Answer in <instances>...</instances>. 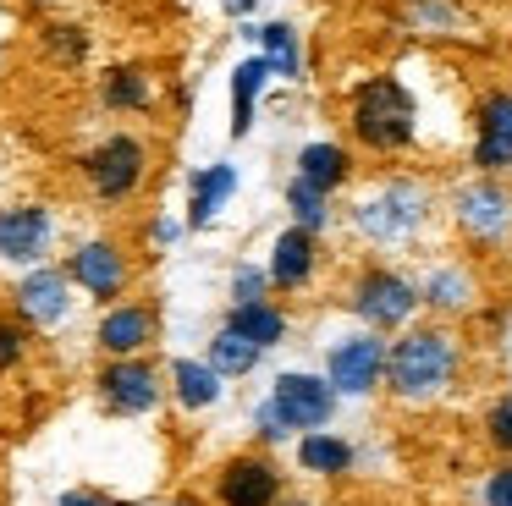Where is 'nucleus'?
Returning <instances> with one entry per match:
<instances>
[{"mask_svg":"<svg viewBox=\"0 0 512 506\" xmlns=\"http://www.w3.org/2000/svg\"><path fill=\"white\" fill-rule=\"evenodd\" d=\"M457 369H463V341L452 336V325H441V319L408 325L397 330L386 352V391L402 407H430L457 385Z\"/></svg>","mask_w":512,"mask_h":506,"instance_id":"1","label":"nucleus"},{"mask_svg":"<svg viewBox=\"0 0 512 506\" xmlns=\"http://www.w3.org/2000/svg\"><path fill=\"white\" fill-rule=\"evenodd\" d=\"M347 132L353 143H364L369 154H397L419 138V105L397 77H369L353 88V105H347Z\"/></svg>","mask_w":512,"mask_h":506,"instance_id":"2","label":"nucleus"},{"mask_svg":"<svg viewBox=\"0 0 512 506\" xmlns=\"http://www.w3.org/2000/svg\"><path fill=\"white\" fill-rule=\"evenodd\" d=\"M424 308L419 281H408L391 264H364L347 286V314L358 319L364 330H380V336H397V330L413 325V314Z\"/></svg>","mask_w":512,"mask_h":506,"instance_id":"3","label":"nucleus"},{"mask_svg":"<svg viewBox=\"0 0 512 506\" xmlns=\"http://www.w3.org/2000/svg\"><path fill=\"white\" fill-rule=\"evenodd\" d=\"M424 215H430V193H424L419 182H386V187H375L369 198H358L353 204V231L364 242H402V237H413V231L424 226Z\"/></svg>","mask_w":512,"mask_h":506,"instance_id":"4","label":"nucleus"},{"mask_svg":"<svg viewBox=\"0 0 512 506\" xmlns=\"http://www.w3.org/2000/svg\"><path fill=\"white\" fill-rule=\"evenodd\" d=\"M386 352L391 341L380 330H353L325 347V380L336 385V396H375L386 385Z\"/></svg>","mask_w":512,"mask_h":506,"instance_id":"5","label":"nucleus"},{"mask_svg":"<svg viewBox=\"0 0 512 506\" xmlns=\"http://www.w3.org/2000/svg\"><path fill=\"white\" fill-rule=\"evenodd\" d=\"M270 407L281 413V424L287 429H298V435H309V429H325L336 418V385L325 380V374H309V369H287V374H276V385H270V396H265Z\"/></svg>","mask_w":512,"mask_h":506,"instance_id":"6","label":"nucleus"},{"mask_svg":"<svg viewBox=\"0 0 512 506\" xmlns=\"http://www.w3.org/2000/svg\"><path fill=\"white\" fill-rule=\"evenodd\" d=\"M149 171V149L138 138H127V132H116V138H105L100 149L83 160V176H89V187L105 198V204H122V198L138 193V182H144Z\"/></svg>","mask_w":512,"mask_h":506,"instance_id":"7","label":"nucleus"},{"mask_svg":"<svg viewBox=\"0 0 512 506\" xmlns=\"http://www.w3.org/2000/svg\"><path fill=\"white\" fill-rule=\"evenodd\" d=\"M215 506H281V468L265 451H237L215 468Z\"/></svg>","mask_w":512,"mask_h":506,"instance_id":"8","label":"nucleus"},{"mask_svg":"<svg viewBox=\"0 0 512 506\" xmlns=\"http://www.w3.org/2000/svg\"><path fill=\"white\" fill-rule=\"evenodd\" d=\"M100 396H105V407L111 413H122V418H138V413H155L160 407V396H166V385H160V369H155V358H111L100 369Z\"/></svg>","mask_w":512,"mask_h":506,"instance_id":"9","label":"nucleus"},{"mask_svg":"<svg viewBox=\"0 0 512 506\" xmlns=\"http://www.w3.org/2000/svg\"><path fill=\"white\" fill-rule=\"evenodd\" d=\"M452 215L474 242H501L512 231V193L496 182V176H479V182L457 187Z\"/></svg>","mask_w":512,"mask_h":506,"instance_id":"10","label":"nucleus"},{"mask_svg":"<svg viewBox=\"0 0 512 506\" xmlns=\"http://www.w3.org/2000/svg\"><path fill=\"white\" fill-rule=\"evenodd\" d=\"M474 165L485 176L512 171V94L496 88L474 105Z\"/></svg>","mask_w":512,"mask_h":506,"instance_id":"11","label":"nucleus"},{"mask_svg":"<svg viewBox=\"0 0 512 506\" xmlns=\"http://www.w3.org/2000/svg\"><path fill=\"white\" fill-rule=\"evenodd\" d=\"M67 275H72V286H83L89 297H100V303H116V297L127 292V253L116 248V242H105V237H94V242H83L78 253L67 259Z\"/></svg>","mask_w":512,"mask_h":506,"instance_id":"12","label":"nucleus"},{"mask_svg":"<svg viewBox=\"0 0 512 506\" xmlns=\"http://www.w3.org/2000/svg\"><path fill=\"white\" fill-rule=\"evenodd\" d=\"M12 297H17V319H23V325H61L67 308H72V275L39 264V270H28L23 281H17Z\"/></svg>","mask_w":512,"mask_h":506,"instance_id":"13","label":"nucleus"},{"mask_svg":"<svg viewBox=\"0 0 512 506\" xmlns=\"http://www.w3.org/2000/svg\"><path fill=\"white\" fill-rule=\"evenodd\" d=\"M155 330H160V319L149 303H111L100 330H94V341H100L105 358H138V352H149Z\"/></svg>","mask_w":512,"mask_h":506,"instance_id":"14","label":"nucleus"},{"mask_svg":"<svg viewBox=\"0 0 512 506\" xmlns=\"http://www.w3.org/2000/svg\"><path fill=\"white\" fill-rule=\"evenodd\" d=\"M270 292H303L314 286V270H320V237L303 226H287L270 248Z\"/></svg>","mask_w":512,"mask_h":506,"instance_id":"15","label":"nucleus"},{"mask_svg":"<svg viewBox=\"0 0 512 506\" xmlns=\"http://www.w3.org/2000/svg\"><path fill=\"white\" fill-rule=\"evenodd\" d=\"M50 209L39 204H17V209H0V259L6 264H39L50 248Z\"/></svg>","mask_w":512,"mask_h":506,"instance_id":"16","label":"nucleus"},{"mask_svg":"<svg viewBox=\"0 0 512 506\" xmlns=\"http://www.w3.org/2000/svg\"><path fill=\"white\" fill-rule=\"evenodd\" d=\"M353 440L336 435V429H309L298 435V468L314 473V479H347L353 473Z\"/></svg>","mask_w":512,"mask_h":506,"instance_id":"17","label":"nucleus"},{"mask_svg":"<svg viewBox=\"0 0 512 506\" xmlns=\"http://www.w3.org/2000/svg\"><path fill=\"white\" fill-rule=\"evenodd\" d=\"M419 297H424L430 314H468L479 286H474V275H468V264H435L419 281Z\"/></svg>","mask_w":512,"mask_h":506,"instance_id":"18","label":"nucleus"},{"mask_svg":"<svg viewBox=\"0 0 512 506\" xmlns=\"http://www.w3.org/2000/svg\"><path fill=\"white\" fill-rule=\"evenodd\" d=\"M298 176L309 187H320V193H336V187L353 176V149H347V143H336V138L303 143V149H298Z\"/></svg>","mask_w":512,"mask_h":506,"instance_id":"19","label":"nucleus"},{"mask_svg":"<svg viewBox=\"0 0 512 506\" xmlns=\"http://www.w3.org/2000/svg\"><path fill=\"white\" fill-rule=\"evenodd\" d=\"M221 374L210 369V363H199V358H177L171 363V396H177L188 413H204V407H215L221 402Z\"/></svg>","mask_w":512,"mask_h":506,"instance_id":"20","label":"nucleus"},{"mask_svg":"<svg viewBox=\"0 0 512 506\" xmlns=\"http://www.w3.org/2000/svg\"><path fill=\"white\" fill-rule=\"evenodd\" d=\"M265 83H270V61H265V55H248V61L232 72V138H248Z\"/></svg>","mask_w":512,"mask_h":506,"instance_id":"21","label":"nucleus"},{"mask_svg":"<svg viewBox=\"0 0 512 506\" xmlns=\"http://www.w3.org/2000/svg\"><path fill=\"white\" fill-rule=\"evenodd\" d=\"M259 358H265V347H254L243 330L221 325V330H215V341H210V358H204V363H210L221 380H243V374L259 369Z\"/></svg>","mask_w":512,"mask_h":506,"instance_id":"22","label":"nucleus"},{"mask_svg":"<svg viewBox=\"0 0 512 506\" xmlns=\"http://www.w3.org/2000/svg\"><path fill=\"white\" fill-rule=\"evenodd\" d=\"M237 193V171L232 165H204V171H193V204H188V226H210L215 209L226 204V198Z\"/></svg>","mask_w":512,"mask_h":506,"instance_id":"23","label":"nucleus"},{"mask_svg":"<svg viewBox=\"0 0 512 506\" xmlns=\"http://www.w3.org/2000/svg\"><path fill=\"white\" fill-rule=\"evenodd\" d=\"M226 325L232 330H243L248 341H254V347H281V341H287V314H281L276 303H232V314H226Z\"/></svg>","mask_w":512,"mask_h":506,"instance_id":"24","label":"nucleus"},{"mask_svg":"<svg viewBox=\"0 0 512 506\" xmlns=\"http://www.w3.org/2000/svg\"><path fill=\"white\" fill-rule=\"evenodd\" d=\"M248 39L265 50V61H270L276 77H298L303 72V44H298V28H292V22H265V28H254Z\"/></svg>","mask_w":512,"mask_h":506,"instance_id":"25","label":"nucleus"},{"mask_svg":"<svg viewBox=\"0 0 512 506\" xmlns=\"http://www.w3.org/2000/svg\"><path fill=\"white\" fill-rule=\"evenodd\" d=\"M100 94H105V105L111 110H149V77H144V66H111L105 72V83H100Z\"/></svg>","mask_w":512,"mask_h":506,"instance_id":"26","label":"nucleus"},{"mask_svg":"<svg viewBox=\"0 0 512 506\" xmlns=\"http://www.w3.org/2000/svg\"><path fill=\"white\" fill-rule=\"evenodd\" d=\"M287 209H292V226L314 231V237H320V231L331 226V193L309 187L303 176H292V182H287Z\"/></svg>","mask_w":512,"mask_h":506,"instance_id":"27","label":"nucleus"},{"mask_svg":"<svg viewBox=\"0 0 512 506\" xmlns=\"http://www.w3.org/2000/svg\"><path fill=\"white\" fill-rule=\"evenodd\" d=\"M485 440H490V451H496V457H512V391L490 402V413H485Z\"/></svg>","mask_w":512,"mask_h":506,"instance_id":"28","label":"nucleus"},{"mask_svg":"<svg viewBox=\"0 0 512 506\" xmlns=\"http://www.w3.org/2000/svg\"><path fill=\"white\" fill-rule=\"evenodd\" d=\"M28 358V325L23 319H0V374H12Z\"/></svg>","mask_w":512,"mask_h":506,"instance_id":"29","label":"nucleus"},{"mask_svg":"<svg viewBox=\"0 0 512 506\" xmlns=\"http://www.w3.org/2000/svg\"><path fill=\"white\" fill-rule=\"evenodd\" d=\"M265 292H270V270H254V264L232 270V303H265Z\"/></svg>","mask_w":512,"mask_h":506,"instance_id":"30","label":"nucleus"},{"mask_svg":"<svg viewBox=\"0 0 512 506\" xmlns=\"http://www.w3.org/2000/svg\"><path fill=\"white\" fill-rule=\"evenodd\" d=\"M479 501H485V506H512V457H501L496 468L485 473V484H479Z\"/></svg>","mask_w":512,"mask_h":506,"instance_id":"31","label":"nucleus"},{"mask_svg":"<svg viewBox=\"0 0 512 506\" xmlns=\"http://www.w3.org/2000/svg\"><path fill=\"white\" fill-rule=\"evenodd\" d=\"M45 44H50V55H61V61H83V50H89L83 28H61V22L45 33Z\"/></svg>","mask_w":512,"mask_h":506,"instance_id":"32","label":"nucleus"},{"mask_svg":"<svg viewBox=\"0 0 512 506\" xmlns=\"http://www.w3.org/2000/svg\"><path fill=\"white\" fill-rule=\"evenodd\" d=\"M254 435L259 440H292V429L281 424V413L270 402H259V413H254Z\"/></svg>","mask_w":512,"mask_h":506,"instance_id":"33","label":"nucleus"},{"mask_svg":"<svg viewBox=\"0 0 512 506\" xmlns=\"http://www.w3.org/2000/svg\"><path fill=\"white\" fill-rule=\"evenodd\" d=\"M61 506H111V495H100V490H67V495H61Z\"/></svg>","mask_w":512,"mask_h":506,"instance_id":"34","label":"nucleus"},{"mask_svg":"<svg viewBox=\"0 0 512 506\" xmlns=\"http://www.w3.org/2000/svg\"><path fill=\"white\" fill-rule=\"evenodd\" d=\"M177 237V220H155V242H171Z\"/></svg>","mask_w":512,"mask_h":506,"instance_id":"35","label":"nucleus"},{"mask_svg":"<svg viewBox=\"0 0 512 506\" xmlns=\"http://www.w3.org/2000/svg\"><path fill=\"white\" fill-rule=\"evenodd\" d=\"M226 11H232V17H248V11H254V0H226Z\"/></svg>","mask_w":512,"mask_h":506,"instance_id":"36","label":"nucleus"},{"mask_svg":"<svg viewBox=\"0 0 512 506\" xmlns=\"http://www.w3.org/2000/svg\"><path fill=\"white\" fill-rule=\"evenodd\" d=\"M281 506H320V501H309V495H281Z\"/></svg>","mask_w":512,"mask_h":506,"instance_id":"37","label":"nucleus"}]
</instances>
